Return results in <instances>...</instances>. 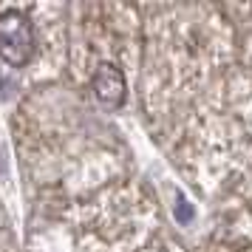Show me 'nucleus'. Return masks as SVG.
I'll list each match as a JSON object with an SVG mask.
<instances>
[{
  "label": "nucleus",
  "mask_w": 252,
  "mask_h": 252,
  "mask_svg": "<svg viewBox=\"0 0 252 252\" xmlns=\"http://www.w3.org/2000/svg\"><path fill=\"white\" fill-rule=\"evenodd\" d=\"M34 54V29L29 17L17 9L0 12V60L20 68Z\"/></svg>",
  "instance_id": "1"
},
{
  "label": "nucleus",
  "mask_w": 252,
  "mask_h": 252,
  "mask_svg": "<svg viewBox=\"0 0 252 252\" xmlns=\"http://www.w3.org/2000/svg\"><path fill=\"white\" fill-rule=\"evenodd\" d=\"M91 88L96 94V99L102 105H108V108H119V105L125 102V77L111 63H105V65H99V68L94 71Z\"/></svg>",
  "instance_id": "2"
}]
</instances>
